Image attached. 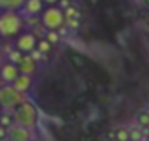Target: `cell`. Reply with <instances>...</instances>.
<instances>
[{
	"label": "cell",
	"instance_id": "obj_1",
	"mask_svg": "<svg viewBox=\"0 0 149 141\" xmlns=\"http://www.w3.org/2000/svg\"><path fill=\"white\" fill-rule=\"evenodd\" d=\"M25 27L19 11H0V37H14Z\"/></svg>",
	"mask_w": 149,
	"mask_h": 141
},
{
	"label": "cell",
	"instance_id": "obj_2",
	"mask_svg": "<svg viewBox=\"0 0 149 141\" xmlns=\"http://www.w3.org/2000/svg\"><path fill=\"white\" fill-rule=\"evenodd\" d=\"M40 21L47 30H60L67 23V16H65V11L60 9L58 6H49L46 11H42Z\"/></svg>",
	"mask_w": 149,
	"mask_h": 141
},
{
	"label": "cell",
	"instance_id": "obj_3",
	"mask_svg": "<svg viewBox=\"0 0 149 141\" xmlns=\"http://www.w3.org/2000/svg\"><path fill=\"white\" fill-rule=\"evenodd\" d=\"M23 102V94L18 92L14 87H4L0 88V106L4 108H16Z\"/></svg>",
	"mask_w": 149,
	"mask_h": 141
},
{
	"label": "cell",
	"instance_id": "obj_4",
	"mask_svg": "<svg viewBox=\"0 0 149 141\" xmlns=\"http://www.w3.org/2000/svg\"><path fill=\"white\" fill-rule=\"evenodd\" d=\"M37 37L32 34V32H25V34H21L19 37H18V41H16V49H19L21 53H30V51H33L35 48H37Z\"/></svg>",
	"mask_w": 149,
	"mask_h": 141
},
{
	"label": "cell",
	"instance_id": "obj_5",
	"mask_svg": "<svg viewBox=\"0 0 149 141\" xmlns=\"http://www.w3.org/2000/svg\"><path fill=\"white\" fill-rule=\"evenodd\" d=\"M7 139H9V141H30V139H33V137H32L30 129L21 127V125H13V127L9 129Z\"/></svg>",
	"mask_w": 149,
	"mask_h": 141
},
{
	"label": "cell",
	"instance_id": "obj_6",
	"mask_svg": "<svg viewBox=\"0 0 149 141\" xmlns=\"http://www.w3.org/2000/svg\"><path fill=\"white\" fill-rule=\"evenodd\" d=\"M19 74H21V73H19L18 65H14V63H11V62L4 63L2 69H0V78H2L6 83H14V80H16Z\"/></svg>",
	"mask_w": 149,
	"mask_h": 141
},
{
	"label": "cell",
	"instance_id": "obj_7",
	"mask_svg": "<svg viewBox=\"0 0 149 141\" xmlns=\"http://www.w3.org/2000/svg\"><path fill=\"white\" fill-rule=\"evenodd\" d=\"M21 11L26 16H39L44 11V0H26Z\"/></svg>",
	"mask_w": 149,
	"mask_h": 141
},
{
	"label": "cell",
	"instance_id": "obj_8",
	"mask_svg": "<svg viewBox=\"0 0 149 141\" xmlns=\"http://www.w3.org/2000/svg\"><path fill=\"white\" fill-rule=\"evenodd\" d=\"M37 63H39V62L33 60L30 55H28V56L25 55L23 60L18 63V69H19V73H21V74H28V76H32L35 70H37Z\"/></svg>",
	"mask_w": 149,
	"mask_h": 141
},
{
	"label": "cell",
	"instance_id": "obj_9",
	"mask_svg": "<svg viewBox=\"0 0 149 141\" xmlns=\"http://www.w3.org/2000/svg\"><path fill=\"white\" fill-rule=\"evenodd\" d=\"M32 85H33V81H32V76H28V74H19V76L14 80V83H13V87H14L18 92H21V94L30 92V90H32Z\"/></svg>",
	"mask_w": 149,
	"mask_h": 141
},
{
	"label": "cell",
	"instance_id": "obj_10",
	"mask_svg": "<svg viewBox=\"0 0 149 141\" xmlns=\"http://www.w3.org/2000/svg\"><path fill=\"white\" fill-rule=\"evenodd\" d=\"M26 0H0V11H21Z\"/></svg>",
	"mask_w": 149,
	"mask_h": 141
},
{
	"label": "cell",
	"instance_id": "obj_11",
	"mask_svg": "<svg viewBox=\"0 0 149 141\" xmlns=\"http://www.w3.org/2000/svg\"><path fill=\"white\" fill-rule=\"evenodd\" d=\"M135 123H137L140 129H149V111H147V109L139 111L137 116H135Z\"/></svg>",
	"mask_w": 149,
	"mask_h": 141
},
{
	"label": "cell",
	"instance_id": "obj_12",
	"mask_svg": "<svg viewBox=\"0 0 149 141\" xmlns=\"http://www.w3.org/2000/svg\"><path fill=\"white\" fill-rule=\"evenodd\" d=\"M14 113H11V111H4V113H0V125L2 127H7V129H11L13 125H14Z\"/></svg>",
	"mask_w": 149,
	"mask_h": 141
},
{
	"label": "cell",
	"instance_id": "obj_13",
	"mask_svg": "<svg viewBox=\"0 0 149 141\" xmlns=\"http://www.w3.org/2000/svg\"><path fill=\"white\" fill-rule=\"evenodd\" d=\"M116 141H130V127H118L116 129Z\"/></svg>",
	"mask_w": 149,
	"mask_h": 141
},
{
	"label": "cell",
	"instance_id": "obj_14",
	"mask_svg": "<svg viewBox=\"0 0 149 141\" xmlns=\"http://www.w3.org/2000/svg\"><path fill=\"white\" fill-rule=\"evenodd\" d=\"M130 141H144V129H140L139 125L132 127L130 129Z\"/></svg>",
	"mask_w": 149,
	"mask_h": 141
},
{
	"label": "cell",
	"instance_id": "obj_15",
	"mask_svg": "<svg viewBox=\"0 0 149 141\" xmlns=\"http://www.w3.org/2000/svg\"><path fill=\"white\" fill-rule=\"evenodd\" d=\"M51 48H53V44L44 37V39H39L37 41V49L40 51V53H44V55H47L49 51H51Z\"/></svg>",
	"mask_w": 149,
	"mask_h": 141
},
{
	"label": "cell",
	"instance_id": "obj_16",
	"mask_svg": "<svg viewBox=\"0 0 149 141\" xmlns=\"http://www.w3.org/2000/svg\"><path fill=\"white\" fill-rule=\"evenodd\" d=\"M65 16H67V21H70V20H79V18H81L79 11L74 7V6H70V7L65 9Z\"/></svg>",
	"mask_w": 149,
	"mask_h": 141
},
{
	"label": "cell",
	"instance_id": "obj_17",
	"mask_svg": "<svg viewBox=\"0 0 149 141\" xmlns=\"http://www.w3.org/2000/svg\"><path fill=\"white\" fill-rule=\"evenodd\" d=\"M46 39H47L53 46H56V44L60 42V34H58V30H47V32H46Z\"/></svg>",
	"mask_w": 149,
	"mask_h": 141
},
{
	"label": "cell",
	"instance_id": "obj_18",
	"mask_svg": "<svg viewBox=\"0 0 149 141\" xmlns=\"http://www.w3.org/2000/svg\"><path fill=\"white\" fill-rule=\"evenodd\" d=\"M23 56H25V55H23L19 49H14V51H11V53H9V62H11V63H14V65H18V63L23 60Z\"/></svg>",
	"mask_w": 149,
	"mask_h": 141
},
{
	"label": "cell",
	"instance_id": "obj_19",
	"mask_svg": "<svg viewBox=\"0 0 149 141\" xmlns=\"http://www.w3.org/2000/svg\"><path fill=\"white\" fill-rule=\"evenodd\" d=\"M28 55H30V56H32L33 60H37V62H40V60H46V55H44V53H40V51H39L37 48H35L33 51H30Z\"/></svg>",
	"mask_w": 149,
	"mask_h": 141
},
{
	"label": "cell",
	"instance_id": "obj_20",
	"mask_svg": "<svg viewBox=\"0 0 149 141\" xmlns=\"http://www.w3.org/2000/svg\"><path fill=\"white\" fill-rule=\"evenodd\" d=\"M70 60H72L74 63H76L77 67H83V65H84V60H83L79 55H72V56H70Z\"/></svg>",
	"mask_w": 149,
	"mask_h": 141
},
{
	"label": "cell",
	"instance_id": "obj_21",
	"mask_svg": "<svg viewBox=\"0 0 149 141\" xmlns=\"http://www.w3.org/2000/svg\"><path fill=\"white\" fill-rule=\"evenodd\" d=\"M112 139H116V129H109L105 132V141H112Z\"/></svg>",
	"mask_w": 149,
	"mask_h": 141
},
{
	"label": "cell",
	"instance_id": "obj_22",
	"mask_svg": "<svg viewBox=\"0 0 149 141\" xmlns=\"http://www.w3.org/2000/svg\"><path fill=\"white\" fill-rule=\"evenodd\" d=\"M79 141H91V134H90L88 130H83V132L79 134Z\"/></svg>",
	"mask_w": 149,
	"mask_h": 141
},
{
	"label": "cell",
	"instance_id": "obj_23",
	"mask_svg": "<svg viewBox=\"0 0 149 141\" xmlns=\"http://www.w3.org/2000/svg\"><path fill=\"white\" fill-rule=\"evenodd\" d=\"M56 6H58L60 9H63V11H65V9H67V7H70L72 4H70V0H60V2H58Z\"/></svg>",
	"mask_w": 149,
	"mask_h": 141
},
{
	"label": "cell",
	"instance_id": "obj_24",
	"mask_svg": "<svg viewBox=\"0 0 149 141\" xmlns=\"http://www.w3.org/2000/svg\"><path fill=\"white\" fill-rule=\"evenodd\" d=\"M9 136V129L7 127H2V125H0V139H6Z\"/></svg>",
	"mask_w": 149,
	"mask_h": 141
},
{
	"label": "cell",
	"instance_id": "obj_25",
	"mask_svg": "<svg viewBox=\"0 0 149 141\" xmlns=\"http://www.w3.org/2000/svg\"><path fill=\"white\" fill-rule=\"evenodd\" d=\"M60 2V0H44V4H47V6H56Z\"/></svg>",
	"mask_w": 149,
	"mask_h": 141
},
{
	"label": "cell",
	"instance_id": "obj_26",
	"mask_svg": "<svg viewBox=\"0 0 149 141\" xmlns=\"http://www.w3.org/2000/svg\"><path fill=\"white\" fill-rule=\"evenodd\" d=\"M88 2H90V6H93V7H95V6H98V4H100V0H88Z\"/></svg>",
	"mask_w": 149,
	"mask_h": 141
},
{
	"label": "cell",
	"instance_id": "obj_27",
	"mask_svg": "<svg viewBox=\"0 0 149 141\" xmlns=\"http://www.w3.org/2000/svg\"><path fill=\"white\" fill-rule=\"evenodd\" d=\"M146 25H147V28H149V14L146 16Z\"/></svg>",
	"mask_w": 149,
	"mask_h": 141
},
{
	"label": "cell",
	"instance_id": "obj_28",
	"mask_svg": "<svg viewBox=\"0 0 149 141\" xmlns=\"http://www.w3.org/2000/svg\"><path fill=\"white\" fill-rule=\"evenodd\" d=\"M144 6H146V7L149 9V0H144Z\"/></svg>",
	"mask_w": 149,
	"mask_h": 141
},
{
	"label": "cell",
	"instance_id": "obj_29",
	"mask_svg": "<svg viewBox=\"0 0 149 141\" xmlns=\"http://www.w3.org/2000/svg\"><path fill=\"white\" fill-rule=\"evenodd\" d=\"M0 141H9V139H7V137H6V139H0Z\"/></svg>",
	"mask_w": 149,
	"mask_h": 141
},
{
	"label": "cell",
	"instance_id": "obj_30",
	"mask_svg": "<svg viewBox=\"0 0 149 141\" xmlns=\"http://www.w3.org/2000/svg\"><path fill=\"white\" fill-rule=\"evenodd\" d=\"M147 42H149V34H147Z\"/></svg>",
	"mask_w": 149,
	"mask_h": 141
},
{
	"label": "cell",
	"instance_id": "obj_31",
	"mask_svg": "<svg viewBox=\"0 0 149 141\" xmlns=\"http://www.w3.org/2000/svg\"><path fill=\"white\" fill-rule=\"evenodd\" d=\"M146 141H149V136H147V137H146Z\"/></svg>",
	"mask_w": 149,
	"mask_h": 141
},
{
	"label": "cell",
	"instance_id": "obj_32",
	"mask_svg": "<svg viewBox=\"0 0 149 141\" xmlns=\"http://www.w3.org/2000/svg\"><path fill=\"white\" fill-rule=\"evenodd\" d=\"M30 141H35V139H30Z\"/></svg>",
	"mask_w": 149,
	"mask_h": 141
}]
</instances>
